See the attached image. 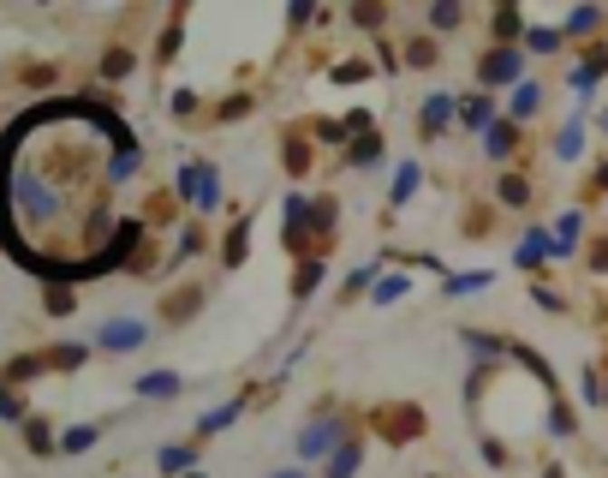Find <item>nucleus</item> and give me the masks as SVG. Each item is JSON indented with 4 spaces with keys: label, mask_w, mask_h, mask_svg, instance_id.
Segmentation results:
<instances>
[{
    "label": "nucleus",
    "mask_w": 608,
    "mask_h": 478,
    "mask_svg": "<svg viewBox=\"0 0 608 478\" xmlns=\"http://www.w3.org/2000/svg\"><path fill=\"white\" fill-rule=\"evenodd\" d=\"M138 395H150V401L179 395V371H150V377H138Z\"/></svg>",
    "instance_id": "obj_6"
},
{
    "label": "nucleus",
    "mask_w": 608,
    "mask_h": 478,
    "mask_svg": "<svg viewBox=\"0 0 608 478\" xmlns=\"http://www.w3.org/2000/svg\"><path fill=\"white\" fill-rule=\"evenodd\" d=\"M143 341H150V329L131 323V317H113L108 329H101V347H108V353H131V347H143Z\"/></svg>",
    "instance_id": "obj_2"
},
{
    "label": "nucleus",
    "mask_w": 608,
    "mask_h": 478,
    "mask_svg": "<svg viewBox=\"0 0 608 478\" xmlns=\"http://www.w3.org/2000/svg\"><path fill=\"white\" fill-rule=\"evenodd\" d=\"M239 419V401H227V406H215V413H203V424H198V436H215L221 424H233Z\"/></svg>",
    "instance_id": "obj_10"
},
{
    "label": "nucleus",
    "mask_w": 608,
    "mask_h": 478,
    "mask_svg": "<svg viewBox=\"0 0 608 478\" xmlns=\"http://www.w3.org/2000/svg\"><path fill=\"white\" fill-rule=\"evenodd\" d=\"M453 120V96H429L424 102V132H441Z\"/></svg>",
    "instance_id": "obj_9"
},
{
    "label": "nucleus",
    "mask_w": 608,
    "mask_h": 478,
    "mask_svg": "<svg viewBox=\"0 0 608 478\" xmlns=\"http://www.w3.org/2000/svg\"><path fill=\"white\" fill-rule=\"evenodd\" d=\"M453 114L466 120V126H489V114H496V108H489V96H466V102H453Z\"/></svg>",
    "instance_id": "obj_8"
},
{
    "label": "nucleus",
    "mask_w": 608,
    "mask_h": 478,
    "mask_svg": "<svg viewBox=\"0 0 608 478\" xmlns=\"http://www.w3.org/2000/svg\"><path fill=\"white\" fill-rule=\"evenodd\" d=\"M525 198H531V186H525V180H501V203H525Z\"/></svg>",
    "instance_id": "obj_17"
},
{
    "label": "nucleus",
    "mask_w": 608,
    "mask_h": 478,
    "mask_svg": "<svg viewBox=\"0 0 608 478\" xmlns=\"http://www.w3.org/2000/svg\"><path fill=\"white\" fill-rule=\"evenodd\" d=\"M340 443V424L328 419V424H311V431H304V443H298V454H304V461H316V454H328Z\"/></svg>",
    "instance_id": "obj_5"
},
{
    "label": "nucleus",
    "mask_w": 608,
    "mask_h": 478,
    "mask_svg": "<svg viewBox=\"0 0 608 478\" xmlns=\"http://www.w3.org/2000/svg\"><path fill=\"white\" fill-rule=\"evenodd\" d=\"M24 443H30L36 454H48V449H54V436H48V424H30V431H24Z\"/></svg>",
    "instance_id": "obj_20"
},
{
    "label": "nucleus",
    "mask_w": 608,
    "mask_h": 478,
    "mask_svg": "<svg viewBox=\"0 0 608 478\" xmlns=\"http://www.w3.org/2000/svg\"><path fill=\"white\" fill-rule=\"evenodd\" d=\"M275 478H311V473H298V466H286V473H275Z\"/></svg>",
    "instance_id": "obj_29"
},
{
    "label": "nucleus",
    "mask_w": 608,
    "mask_h": 478,
    "mask_svg": "<svg viewBox=\"0 0 608 478\" xmlns=\"http://www.w3.org/2000/svg\"><path fill=\"white\" fill-rule=\"evenodd\" d=\"M519 78V48H496L483 60V84H513Z\"/></svg>",
    "instance_id": "obj_3"
},
{
    "label": "nucleus",
    "mask_w": 608,
    "mask_h": 478,
    "mask_svg": "<svg viewBox=\"0 0 608 478\" xmlns=\"http://www.w3.org/2000/svg\"><path fill=\"white\" fill-rule=\"evenodd\" d=\"M406 288H411V281H406V276H388V281H382V288H376V299H382V305H388V299H400V293H406Z\"/></svg>",
    "instance_id": "obj_22"
},
{
    "label": "nucleus",
    "mask_w": 608,
    "mask_h": 478,
    "mask_svg": "<svg viewBox=\"0 0 608 478\" xmlns=\"http://www.w3.org/2000/svg\"><path fill=\"white\" fill-rule=\"evenodd\" d=\"M525 43L537 48V54H549V48H555V43H561V30H531V36H525Z\"/></svg>",
    "instance_id": "obj_23"
},
{
    "label": "nucleus",
    "mask_w": 608,
    "mask_h": 478,
    "mask_svg": "<svg viewBox=\"0 0 608 478\" xmlns=\"http://www.w3.org/2000/svg\"><path fill=\"white\" fill-rule=\"evenodd\" d=\"M101 73H108V78H120V73H131V54H126V48H113V54H108V60H101Z\"/></svg>",
    "instance_id": "obj_19"
},
{
    "label": "nucleus",
    "mask_w": 608,
    "mask_h": 478,
    "mask_svg": "<svg viewBox=\"0 0 608 478\" xmlns=\"http://www.w3.org/2000/svg\"><path fill=\"white\" fill-rule=\"evenodd\" d=\"M90 443H96V424H78V431H66V443H60V449L78 454V449H90Z\"/></svg>",
    "instance_id": "obj_14"
},
{
    "label": "nucleus",
    "mask_w": 608,
    "mask_h": 478,
    "mask_svg": "<svg viewBox=\"0 0 608 478\" xmlns=\"http://www.w3.org/2000/svg\"><path fill=\"white\" fill-rule=\"evenodd\" d=\"M185 466H191V449H179V443L161 449V473H185Z\"/></svg>",
    "instance_id": "obj_15"
},
{
    "label": "nucleus",
    "mask_w": 608,
    "mask_h": 478,
    "mask_svg": "<svg viewBox=\"0 0 608 478\" xmlns=\"http://www.w3.org/2000/svg\"><path fill=\"white\" fill-rule=\"evenodd\" d=\"M364 73H370L364 60H346V66H334V78H340V84H358V78H364Z\"/></svg>",
    "instance_id": "obj_24"
},
{
    "label": "nucleus",
    "mask_w": 608,
    "mask_h": 478,
    "mask_svg": "<svg viewBox=\"0 0 608 478\" xmlns=\"http://www.w3.org/2000/svg\"><path fill=\"white\" fill-rule=\"evenodd\" d=\"M185 478H198V473H185Z\"/></svg>",
    "instance_id": "obj_30"
},
{
    "label": "nucleus",
    "mask_w": 608,
    "mask_h": 478,
    "mask_svg": "<svg viewBox=\"0 0 608 478\" xmlns=\"http://www.w3.org/2000/svg\"><path fill=\"white\" fill-rule=\"evenodd\" d=\"M352 161H358V168H370V161H382V138H370V132H364V138L352 144Z\"/></svg>",
    "instance_id": "obj_12"
},
{
    "label": "nucleus",
    "mask_w": 608,
    "mask_h": 478,
    "mask_svg": "<svg viewBox=\"0 0 608 478\" xmlns=\"http://www.w3.org/2000/svg\"><path fill=\"white\" fill-rule=\"evenodd\" d=\"M537 108V84H513V120Z\"/></svg>",
    "instance_id": "obj_13"
},
{
    "label": "nucleus",
    "mask_w": 608,
    "mask_h": 478,
    "mask_svg": "<svg viewBox=\"0 0 608 478\" xmlns=\"http://www.w3.org/2000/svg\"><path fill=\"white\" fill-rule=\"evenodd\" d=\"M483 144H489V156H513V120H489Z\"/></svg>",
    "instance_id": "obj_7"
},
{
    "label": "nucleus",
    "mask_w": 608,
    "mask_h": 478,
    "mask_svg": "<svg viewBox=\"0 0 608 478\" xmlns=\"http://www.w3.org/2000/svg\"><path fill=\"white\" fill-rule=\"evenodd\" d=\"M48 311H54V317H66V311H72V293L54 288V293H48Z\"/></svg>",
    "instance_id": "obj_26"
},
{
    "label": "nucleus",
    "mask_w": 608,
    "mask_h": 478,
    "mask_svg": "<svg viewBox=\"0 0 608 478\" xmlns=\"http://www.w3.org/2000/svg\"><path fill=\"white\" fill-rule=\"evenodd\" d=\"M478 288H489V276H483V269H478V276H453L448 281V293H478Z\"/></svg>",
    "instance_id": "obj_18"
},
{
    "label": "nucleus",
    "mask_w": 608,
    "mask_h": 478,
    "mask_svg": "<svg viewBox=\"0 0 608 478\" xmlns=\"http://www.w3.org/2000/svg\"><path fill=\"white\" fill-rule=\"evenodd\" d=\"M591 24H596V6H584V13L566 18V30H591Z\"/></svg>",
    "instance_id": "obj_28"
},
{
    "label": "nucleus",
    "mask_w": 608,
    "mask_h": 478,
    "mask_svg": "<svg viewBox=\"0 0 608 478\" xmlns=\"http://www.w3.org/2000/svg\"><path fill=\"white\" fill-rule=\"evenodd\" d=\"M555 150H561V156H579V126H566V132H561V144H555Z\"/></svg>",
    "instance_id": "obj_27"
},
{
    "label": "nucleus",
    "mask_w": 608,
    "mask_h": 478,
    "mask_svg": "<svg viewBox=\"0 0 608 478\" xmlns=\"http://www.w3.org/2000/svg\"><path fill=\"white\" fill-rule=\"evenodd\" d=\"M411 186H418V168H400V180H394V203H406Z\"/></svg>",
    "instance_id": "obj_21"
},
{
    "label": "nucleus",
    "mask_w": 608,
    "mask_h": 478,
    "mask_svg": "<svg viewBox=\"0 0 608 478\" xmlns=\"http://www.w3.org/2000/svg\"><path fill=\"white\" fill-rule=\"evenodd\" d=\"M358 436H346V443H334V454H328V466H323V478H352L358 473Z\"/></svg>",
    "instance_id": "obj_4"
},
{
    "label": "nucleus",
    "mask_w": 608,
    "mask_h": 478,
    "mask_svg": "<svg viewBox=\"0 0 608 478\" xmlns=\"http://www.w3.org/2000/svg\"><path fill=\"white\" fill-rule=\"evenodd\" d=\"M18 413H24V401L13 389H0V419H18Z\"/></svg>",
    "instance_id": "obj_25"
},
{
    "label": "nucleus",
    "mask_w": 608,
    "mask_h": 478,
    "mask_svg": "<svg viewBox=\"0 0 608 478\" xmlns=\"http://www.w3.org/2000/svg\"><path fill=\"white\" fill-rule=\"evenodd\" d=\"M316 281H323V263H304V269H298V281H293V293L304 299V293H311Z\"/></svg>",
    "instance_id": "obj_16"
},
{
    "label": "nucleus",
    "mask_w": 608,
    "mask_h": 478,
    "mask_svg": "<svg viewBox=\"0 0 608 478\" xmlns=\"http://www.w3.org/2000/svg\"><path fill=\"white\" fill-rule=\"evenodd\" d=\"M179 191L198 210H215V198H221V174H215L209 161H191V168H179Z\"/></svg>",
    "instance_id": "obj_1"
},
{
    "label": "nucleus",
    "mask_w": 608,
    "mask_h": 478,
    "mask_svg": "<svg viewBox=\"0 0 608 478\" xmlns=\"http://www.w3.org/2000/svg\"><path fill=\"white\" fill-rule=\"evenodd\" d=\"M537 258H549V233H525V246H519V263L531 269Z\"/></svg>",
    "instance_id": "obj_11"
}]
</instances>
